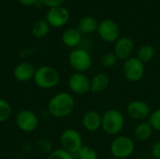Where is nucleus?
Returning <instances> with one entry per match:
<instances>
[{
  "instance_id": "nucleus-10",
  "label": "nucleus",
  "mask_w": 160,
  "mask_h": 159,
  "mask_svg": "<svg viewBox=\"0 0 160 159\" xmlns=\"http://www.w3.org/2000/svg\"><path fill=\"white\" fill-rule=\"evenodd\" d=\"M126 112L132 120L142 122L149 118L152 110L150 105L143 100H132L127 105Z\"/></svg>"
},
{
  "instance_id": "nucleus-23",
  "label": "nucleus",
  "mask_w": 160,
  "mask_h": 159,
  "mask_svg": "<svg viewBox=\"0 0 160 159\" xmlns=\"http://www.w3.org/2000/svg\"><path fill=\"white\" fill-rule=\"evenodd\" d=\"M11 112L10 104L7 100L0 98V123L8 121L11 116Z\"/></svg>"
},
{
  "instance_id": "nucleus-20",
  "label": "nucleus",
  "mask_w": 160,
  "mask_h": 159,
  "mask_svg": "<svg viewBox=\"0 0 160 159\" xmlns=\"http://www.w3.org/2000/svg\"><path fill=\"white\" fill-rule=\"evenodd\" d=\"M156 55V51L151 45H142L139 48L137 52V58L141 60L144 65L151 62Z\"/></svg>"
},
{
  "instance_id": "nucleus-16",
  "label": "nucleus",
  "mask_w": 160,
  "mask_h": 159,
  "mask_svg": "<svg viewBox=\"0 0 160 159\" xmlns=\"http://www.w3.org/2000/svg\"><path fill=\"white\" fill-rule=\"evenodd\" d=\"M110 77L104 73V72H98L93 76V78L90 80V87L91 93L98 94L102 93L107 90V88L110 85Z\"/></svg>"
},
{
  "instance_id": "nucleus-1",
  "label": "nucleus",
  "mask_w": 160,
  "mask_h": 159,
  "mask_svg": "<svg viewBox=\"0 0 160 159\" xmlns=\"http://www.w3.org/2000/svg\"><path fill=\"white\" fill-rule=\"evenodd\" d=\"M48 112L54 118L62 119L69 116L75 109V99L68 92L54 95L48 102Z\"/></svg>"
},
{
  "instance_id": "nucleus-28",
  "label": "nucleus",
  "mask_w": 160,
  "mask_h": 159,
  "mask_svg": "<svg viewBox=\"0 0 160 159\" xmlns=\"http://www.w3.org/2000/svg\"><path fill=\"white\" fill-rule=\"evenodd\" d=\"M151 156L154 159H160V141L156 142L151 147Z\"/></svg>"
},
{
  "instance_id": "nucleus-19",
  "label": "nucleus",
  "mask_w": 160,
  "mask_h": 159,
  "mask_svg": "<svg viewBox=\"0 0 160 159\" xmlns=\"http://www.w3.org/2000/svg\"><path fill=\"white\" fill-rule=\"evenodd\" d=\"M98 27V22L93 16H84L79 22L78 29L82 34H91L96 32Z\"/></svg>"
},
{
  "instance_id": "nucleus-21",
  "label": "nucleus",
  "mask_w": 160,
  "mask_h": 159,
  "mask_svg": "<svg viewBox=\"0 0 160 159\" xmlns=\"http://www.w3.org/2000/svg\"><path fill=\"white\" fill-rule=\"evenodd\" d=\"M50 25L46 20H38L32 26V33L36 37L42 38L49 33Z\"/></svg>"
},
{
  "instance_id": "nucleus-3",
  "label": "nucleus",
  "mask_w": 160,
  "mask_h": 159,
  "mask_svg": "<svg viewBox=\"0 0 160 159\" xmlns=\"http://www.w3.org/2000/svg\"><path fill=\"white\" fill-rule=\"evenodd\" d=\"M33 81L41 89H52L60 81L58 70L51 66H41L36 69Z\"/></svg>"
},
{
  "instance_id": "nucleus-13",
  "label": "nucleus",
  "mask_w": 160,
  "mask_h": 159,
  "mask_svg": "<svg viewBox=\"0 0 160 159\" xmlns=\"http://www.w3.org/2000/svg\"><path fill=\"white\" fill-rule=\"evenodd\" d=\"M134 42L130 37H120L114 45V54L118 58V60H124L132 57V53L134 52Z\"/></svg>"
},
{
  "instance_id": "nucleus-7",
  "label": "nucleus",
  "mask_w": 160,
  "mask_h": 159,
  "mask_svg": "<svg viewBox=\"0 0 160 159\" xmlns=\"http://www.w3.org/2000/svg\"><path fill=\"white\" fill-rule=\"evenodd\" d=\"M60 143L64 150L74 155L83 146L82 138L79 131L74 128L65 129L60 136Z\"/></svg>"
},
{
  "instance_id": "nucleus-31",
  "label": "nucleus",
  "mask_w": 160,
  "mask_h": 159,
  "mask_svg": "<svg viewBox=\"0 0 160 159\" xmlns=\"http://www.w3.org/2000/svg\"><path fill=\"white\" fill-rule=\"evenodd\" d=\"M74 159H80V158H78V157H77V158H74Z\"/></svg>"
},
{
  "instance_id": "nucleus-5",
  "label": "nucleus",
  "mask_w": 160,
  "mask_h": 159,
  "mask_svg": "<svg viewBox=\"0 0 160 159\" xmlns=\"http://www.w3.org/2000/svg\"><path fill=\"white\" fill-rule=\"evenodd\" d=\"M110 151L113 157L127 159L133 155L135 151V142L130 137L117 136L112 142Z\"/></svg>"
},
{
  "instance_id": "nucleus-29",
  "label": "nucleus",
  "mask_w": 160,
  "mask_h": 159,
  "mask_svg": "<svg viewBox=\"0 0 160 159\" xmlns=\"http://www.w3.org/2000/svg\"><path fill=\"white\" fill-rule=\"evenodd\" d=\"M38 0H18V2L24 7H31L37 4Z\"/></svg>"
},
{
  "instance_id": "nucleus-27",
  "label": "nucleus",
  "mask_w": 160,
  "mask_h": 159,
  "mask_svg": "<svg viewBox=\"0 0 160 159\" xmlns=\"http://www.w3.org/2000/svg\"><path fill=\"white\" fill-rule=\"evenodd\" d=\"M41 4L51 7H59L62 6L63 3L65 2V0H38Z\"/></svg>"
},
{
  "instance_id": "nucleus-26",
  "label": "nucleus",
  "mask_w": 160,
  "mask_h": 159,
  "mask_svg": "<svg viewBox=\"0 0 160 159\" xmlns=\"http://www.w3.org/2000/svg\"><path fill=\"white\" fill-rule=\"evenodd\" d=\"M148 122L153 127L154 131L160 132V108L151 112L148 118Z\"/></svg>"
},
{
  "instance_id": "nucleus-11",
  "label": "nucleus",
  "mask_w": 160,
  "mask_h": 159,
  "mask_svg": "<svg viewBox=\"0 0 160 159\" xmlns=\"http://www.w3.org/2000/svg\"><path fill=\"white\" fill-rule=\"evenodd\" d=\"M68 88L76 95L83 96L90 92V79L84 73L74 72L68 78Z\"/></svg>"
},
{
  "instance_id": "nucleus-4",
  "label": "nucleus",
  "mask_w": 160,
  "mask_h": 159,
  "mask_svg": "<svg viewBox=\"0 0 160 159\" xmlns=\"http://www.w3.org/2000/svg\"><path fill=\"white\" fill-rule=\"evenodd\" d=\"M68 64L75 72L84 73L91 68L93 59L88 51L82 48H76L68 55Z\"/></svg>"
},
{
  "instance_id": "nucleus-6",
  "label": "nucleus",
  "mask_w": 160,
  "mask_h": 159,
  "mask_svg": "<svg viewBox=\"0 0 160 159\" xmlns=\"http://www.w3.org/2000/svg\"><path fill=\"white\" fill-rule=\"evenodd\" d=\"M145 73V65L137 57H130L124 62L123 74L130 82H140Z\"/></svg>"
},
{
  "instance_id": "nucleus-30",
  "label": "nucleus",
  "mask_w": 160,
  "mask_h": 159,
  "mask_svg": "<svg viewBox=\"0 0 160 159\" xmlns=\"http://www.w3.org/2000/svg\"><path fill=\"white\" fill-rule=\"evenodd\" d=\"M107 159H121V158H117V157H109V158Z\"/></svg>"
},
{
  "instance_id": "nucleus-12",
  "label": "nucleus",
  "mask_w": 160,
  "mask_h": 159,
  "mask_svg": "<svg viewBox=\"0 0 160 159\" xmlns=\"http://www.w3.org/2000/svg\"><path fill=\"white\" fill-rule=\"evenodd\" d=\"M70 19L68 9L63 6L51 7L46 14V21L50 26L59 28L65 26Z\"/></svg>"
},
{
  "instance_id": "nucleus-24",
  "label": "nucleus",
  "mask_w": 160,
  "mask_h": 159,
  "mask_svg": "<svg viewBox=\"0 0 160 159\" xmlns=\"http://www.w3.org/2000/svg\"><path fill=\"white\" fill-rule=\"evenodd\" d=\"M118 58L114 54V52H106L101 57V65L104 67L110 68L116 65Z\"/></svg>"
},
{
  "instance_id": "nucleus-15",
  "label": "nucleus",
  "mask_w": 160,
  "mask_h": 159,
  "mask_svg": "<svg viewBox=\"0 0 160 159\" xmlns=\"http://www.w3.org/2000/svg\"><path fill=\"white\" fill-rule=\"evenodd\" d=\"M36 67L29 62H21L13 69L14 78L21 82H25L30 80H33Z\"/></svg>"
},
{
  "instance_id": "nucleus-9",
  "label": "nucleus",
  "mask_w": 160,
  "mask_h": 159,
  "mask_svg": "<svg viewBox=\"0 0 160 159\" xmlns=\"http://www.w3.org/2000/svg\"><path fill=\"white\" fill-rule=\"evenodd\" d=\"M15 123L21 131L31 133L38 128V118L34 112L30 110H22L17 113Z\"/></svg>"
},
{
  "instance_id": "nucleus-14",
  "label": "nucleus",
  "mask_w": 160,
  "mask_h": 159,
  "mask_svg": "<svg viewBox=\"0 0 160 159\" xmlns=\"http://www.w3.org/2000/svg\"><path fill=\"white\" fill-rule=\"evenodd\" d=\"M101 114L95 110L86 112L82 118V127L88 132H97L101 128Z\"/></svg>"
},
{
  "instance_id": "nucleus-18",
  "label": "nucleus",
  "mask_w": 160,
  "mask_h": 159,
  "mask_svg": "<svg viewBox=\"0 0 160 159\" xmlns=\"http://www.w3.org/2000/svg\"><path fill=\"white\" fill-rule=\"evenodd\" d=\"M154 129L151 127V125L149 124V122H140L134 129V137L138 142H146L149 139H151L152 135H153Z\"/></svg>"
},
{
  "instance_id": "nucleus-2",
  "label": "nucleus",
  "mask_w": 160,
  "mask_h": 159,
  "mask_svg": "<svg viewBox=\"0 0 160 159\" xmlns=\"http://www.w3.org/2000/svg\"><path fill=\"white\" fill-rule=\"evenodd\" d=\"M101 129L108 135L117 136L125 127V117L117 109H110L101 114Z\"/></svg>"
},
{
  "instance_id": "nucleus-17",
  "label": "nucleus",
  "mask_w": 160,
  "mask_h": 159,
  "mask_svg": "<svg viewBox=\"0 0 160 159\" xmlns=\"http://www.w3.org/2000/svg\"><path fill=\"white\" fill-rule=\"evenodd\" d=\"M82 33L78 28H68L62 35V42L68 48H76L82 42Z\"/></svg>"
},
{
  "instance_id": "nucleus-22",
  "label": "nucleus",
  "mask_w": 160,
  "mask_h": 159,
  "mask_svg": "<svg viewBox=\"0 0 160 159\" xmlns=\"http://www.w3.org/2000/svg\"><path fill=\"white\" fill-rule=\"evenodd\" d=\"M77 157L80 159H98V152L96 151L95 148L88 146V145H83L76 154Z\"/></svg>"
},
{
  "instance_id": "nucleus-25",
  "label": "nucleus",
  "mask_w": 160,
  "mask_h": 159,
  "mask_svg": "<svg viewBox=\"0 0 160 159\" xmlns=\"http://www.w3.org/2000/svg\"><path fill=\"white\" fill-rule=\"evenodd\" d=\"M47 159H74L72 154L67 152L63 148H58L50 153Z\"/></svg>"
},
{
  "instance_id": "nucleus-8",
  "label": "nucleus",
  "mask_w": 160,
  "mask_h": 159,
  "mask_svg": "<svg viewBox=\"0 0 160 159\" xmlns=\"http://www.w3.org/2000/svg\"><path fill=\"white\" fill-rule=\"evenodd\" d=\"M97 32L99 37L108 43L116 42L120 38V27L112 19H105L98 22Z\"/></svg>"
}]
</instances>
